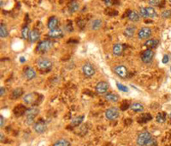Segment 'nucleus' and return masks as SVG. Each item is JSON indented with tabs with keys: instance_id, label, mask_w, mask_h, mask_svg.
I'll use <instances>...</instances> for the list:
<instances>
[{
	"instance_id": "obj_15",
	"label": "nucleus",
	"mask_w": 171,
	"mask_h": 146,
	"mask_svg": "<svg viewBox=\"0 0 171 146\" xmlns=\"http://www.w3.org/2000/svg\"><path fill=\"white\" fill-rule=\"evenodd\" d=\"M136 27L134 26V25H130V26H128L125 29H124V35L128 38H131L134 35L136 32Z\"/></svg>"
},
{
	"instance_id": "obj_4",
	"label": "nucleus",
	"mask_w": 171,
	"mask_h": 146,
	"mask_svg": "<svg viewBox=\"0 0 171 146\" xmlns=\"http://www.w3.org/2000/svg\"><path fill=\"white\" fill-rule=\"evenodd\" d=\"M39 96H40L38 93H28L23 96L24 102L28 105H35L38 103L39 101Z\"/></svg>"
},
{
	"instance_id": "obj_6",
	"label": "nucleus",
	"mask_w": 171,
	"mask_h": 146,
	"mask_svg": "<svg viewBox=\"0 0 171 146\" xmlns=\"http://www.w3.org/2000/svg\"><path fill=\"white\" fill-rule=\"evenodd\" d=\"M120 116V111L117 108H110L105 111V117L109 120H116Z\"/></svg>"
},
{
	"instance_id": "obj_27",
	"label": "nucleus",
	"mask_w": 171,
	"mask_h": 146,
	"mask_svg": "<svg viewBox=\"0 0 171 146\" xmlns=\"http://www.w3.org/2000/svg\"><path fill=\"white\" fill-rule=\"evenodd\" d=\"M79 8H80V4L77 1H73L69 5V11L71 13L76 12L77 11L79 10Z\"/></svg>"
},
{
	"instance_id": "obj_9",
	"label": "nucleus",
	"mask_w": 171,
	"mask_h": 146,
	"mask_svg": "<svg viewBox=\"0 0 171 146\" xmlns=\"http://www.w3.org/2000/svg\"><path fill=\"white\" fill-rule=\"evenodd\" d=\"M154 58V52L152 49H146L141 55V60L145 64H150Z\"/></svg>"
},
{
	"instance_id": "obj_10",
	"label": "nucleus",
	"mask_w": 171,
	"mask_h": 146,
	"mask_svg": "<svg viewBox=\"0 0 171 146\" xmlns=\"http://www.w3.org/2000/svg\"><path fill=\"white\" fill-rule=\"evenodd\" d=\"M109 90V84L105 82V81H101L99 83L97 84V85L95 87V90L96 93L99 95H104Z\"/></svg>"
},
{
	"instance_id": "obj_44",
	"label": "nucleus",
	"mask_w": 171,
	"mask_h": 146,
	"mask_svg": "<svg viewBox=\"0 0 171 146\" xmlns=\"http://www.w3.org/2000/svg\"><path fill=\"white\" fill-rule=\"evenodd\" d=\"M170 3H171V0H170Z\"/></svg>"
},
{
	"instance_id": "obj_21",
	"label": "nucleus",
	"mask_w": 171,
	"mask_h": 146,
	"mask_svg": "<svg viewBox=\"0 0 171 146\" xmlns=\"http://www.w3.org/2000/svg\"><path fill=\"white\" fill-rule=\"evenodd\" d=\"M113 54L116 55V56H120V55L122 54V52H123V46L120 43H116L113 46L112 49Z\"/></svg>"
},
{
	"instance_id": "obj_14",
	"label": "nucleus",
	"mask_w": 171,
	"mask_h": 146,
	"mask_svg": "<svg viewBox=\"0 0 171 146\" xmlns=\"http://www.w3.org/2000/svg\"><path fill=\"white\" fill-rule=\"evenodd\" d=\"M40 37V31L37 29H33L29 32V35H28V40L31 43H34L37 41Z\"/></svg>"
},
{
	"instance_id": "obj_17",
	"label": "nucleus",
	"mask_w": 171,
	"mask_h": 146,
	"mask_svg": "<svg viewBox=\"0 0 171 146\" xmlns=\"http://www.w3.org/2000/svg\"><path fill=\"white\" fill-rule=\"evenodd\" d=\"M24 76H25V78L28 80L34 79L36 77L35 71L33 68H31V67H28L25 70V71H24Z\"/></svg>"
},
{
	"instance_id": "obj_35",
	"label": "nucleus",
	"mask_w": 171,
	"mask_h": 146,
	"mask_svg": "<svg viewBox=\"0 0 171 146\" xmlns=\"http://www.w3.org/2000/svg\"><path fill=\"white\" fill-rule=\"evenodd\" d=\"M164 0H149V4L153 6H159Z\"/></svg>"
},
{
	"instance_id": "obj_11",
	"label": "nucleus",
	"mask_w": 171,
	"mask_h": 146,
	"mask_svg": "<svg viewBox=\"0 0 171 146\" xmlns=\"http://www.w3.org/2000/svg\"><path fill=\"white\" fill-rule=\"evenodd\" d=\"M114 72L116 73L119 78H125L128 76V70L126 66L122 65H119L114 67Z\"/></svg>"
},
{
	"instance_id": "obj_36",
	"label": "nucleus",
	"mask_w": 171,
	"mask_h": 146,
	"mask_svg": "<svg viewBox=\"0 0 171 146\" xmlns=\"http://www.w3.org/2000/svg\"><path fill=\"white\" fill-rule=\"evenodd\" d=\"M152 120V116L150 115L149 114H143L141 118H140V120H143L142 122H146L148 120Z\"/></svg>"
},
{
	"instance_id": "obj_20",
	"label": "nucleus",
	"mask_w": 171,
	"mask_h": 146,
	"mask_svg": "<svg viewBox=\"0 0 171 146\" xmlns=\"http://www.w3.org/2000/svg\"><path fill=\"white\" fill-rule=\"evenodd\" d=\"M57 26H58V19L56 17H52L51 18L49 19V21H48V29L50 30L57 29Z\"/></svg>"
},
{
	"instance_id": "obj_29",
	"label": "nucleus",
	"mask_w": 171,
	"mask_h": 146,
	"mask_svg": "<svg viewBox=\"0 0 171 146\" xmlns=\"http://www.w3.org/2000/svg\"><path fill=\"white\" fill-rule=\"evenodd\" d=\"M0 36L1 38H5L8 36V30L4 24L0 25Z\"/></svg>"
},
{
	"instance_id": "obj_25",
	"label": "nucleus",
	"mask_w": 171,
	"mask_h": 146,
	"mask_svg": "<svg viewBox=\"0 0 171 146\" xmlns=\"http://www.w3.org/2000/svg\"><path fill=\"white\" fill-rule=\"evenodd\" d=\"M22 94H23L22 89V88H17V89H16V90H14L12 91L10 97H11V99H13V100H16V99L20 97Z\"/></svg>"
},
{
	"instance_id": "obj_1",
	"label": "nucleus",
	"mask_w": 171,
	"mask_h": 146,
	"mask_svg": "<svg viewBox=\"0 0 171 146\" xmlns=\"http://www.w3.org/2000/svg\"><path fill=\"white\" fill-rule=\"evenodd\" d=\"M152 138V134L147 131H145V132H142L138 135L137 139H136V143L139 146H146L148 142Z\"/></svg>"
},
{
	"instance_id": "obj_31",
	"label": "nucleus",
	"mask_w": 171,
	"mask_h": 146,
	"mask_svg": "<svg viewBox=\"0 0 171 146\" xmlns=\"http://www.w3.org/2000/svg\"><path fill=\"white\" fill-rule=\"evenodd\" d=\"M29 29L26 26V27H24L23 29H22V39L24 40H27V39H28V35H29Z\"/></svg>"
},
{
	"instance_id": "obj_34",
	"label": "nucleus",
	"mask_w": 171,
	"mask_h": 146,
	"mask_svg": "<svg viewBox=\"0 0 171 146\" xmlns=\"http://www.w3.org/2000/svg\"><path fill=\"white\" fill-rule=\"evenodd\" d=\"M116 86H117L119 90H121V91L122 92H128V88L127 86L123 85L122 84H119V83H116Z\"/></svg>"
},
{
	"instance_id": "obj_16",
	"label": "nucleus",
	"mask_w": 171,
	"mask_h": 146,
	"mask_svg": "<svg viewBox=\"0 0 171 146\" xmlns=\"http://www.w3.org/2000/svg\"><path fill=\"white\" fill-rule=\"evenodd\" d=\"M105 98L106 99L108 102H114V103H116L120 100V96L116 94H115V93H106V95L105 96Z\"/></svg>"
},
{
	"instance_id": "obj_32",
	"label": "nucleus",
	"mask_w": 171,
	"mask_h": 146,
	"mask_svg": "<svg viewBox=\"0 0 171 146\" xmlns=\"http://www.w3.org/2000/svg\"><path fill=\"white\" fill-rule=\"evenodd\" d=\"M139 14H140V16L142 17L143 18H147L148 17L147 11H146V8H145V7H140V8Z\"/></svg>"
},
{
	"instance_id": "obj_39",
	"label": "nucleus",
	"mask_w": 171,
	"mask_h": 146,
	"mask_svg": "<svg viewBox=\"0 0 171 146\" xmlns=\"http://www.w3.org/2000/svg\"><path fill=\"white\" fill-rule=\"evenodd\" d=\"M0 126L1 127H3L4 126V117H3V115L0 116Z\"/></svg>"
},
{
	"instance_id": "obj_38",
	"label": "nucleus",
	"mask_w": 171,
	"mask_h": 146,
	"mask_svg": "<svg viewBox=\"0 0 171 146\" xmlns=\"http://www.w3.org/2000/svg\"><path fill=\"white\" fill-rule=\"evenodd\" d=\"M162 62L164 63V64H167L168 62H169V56L167 54H165L164 56V58H163V60Z\"/></svg>"
},
{
	"instance_id": "obj_5",
	"label": "nucleus",
	"mask_w": 171,
	"mask_h": 146,
	"mask_svg": "<svg viewBox=\"0 0 171 146\" xmlns=\"http://www.w3.org/2000/svg\"><path fill=\"white\" fill-rule=\"evenodd\" d=\"M52 46H53V43L51 41H43L41 42H40L38 44V47H37V51L40 53H46L49 50L52 48Z\"/></svg>"
},
{
	"instance_id": "obj_8",
	"label": "nucleus",
	"mask_w": 171,
	"mask_h": 146,
	"mask_svg": "<svg viewBox=\"0 0 171 146\" xmlns=\"http://www.w3.org/2000/svg\"><path fill=\"white\" fill-rule=\"evenodd\" d=\"M82 72L84 76H86L87 78H91L93 77L96 72L94 66L90 64V63H86L84 64L82 66Z\"/></svg>"
},
{
	"instance_id": "obj_28",
	"label": "nucleus",
	"mask_w": 171,
	"mask_h": 146,
	"mask_svg": "<svg viewBox=\"0 0 171 146\" xmlns=\"http://www.w3.org/2000/svg\"><path fill=\"white\" fill-rule=\"evenodd\" d=\"M70 142L68 139L65 138H61V139L57 140L53 144L52 146H70Z\"/></svg>"
},
{
	"instance_id": "obj_2",
	"label": "nucleus",
	"mask_w": 171,
	"mask_h": 146,
	"mask_svg": "<svg viewBox=\"0 0 171 146\" xmlns=\"http://www.w3.org/2000/svg\"><path fill=\"white\" fill-rule=\"evenodd\" d=\"M37 65L42 71H49L52 67V62L46 58H40L37 61Z\"/></svg>"
},
{
	"instance_id": "obj_18",
	"label": "nucleus",
	"mask_w": 171,
	"mask_h": 146,
	"mask_svg": "<svg viewBox=\"0 0 171 146\" xmlns=\"http://www.w3.org/2000/svg\"><path fill=\"white\" fill-rule=\"evenodd\" d=\"M63 35V32L60 29H52L48 32V36L52 37V38H60Z\"/></svg>"
},
{
	"instance_id": "obj_30",
	"label": "nucleus",
	"mask_w": 171,
	"mask_h": 146,
	"mask_svg": "<svg viewBox=\"0 0 171 146\" xmlns=\"http://www.w3.org/2000/svg\"><path fill=\"white\" fill-rule=\"evenodd\" d=\"M156 120L158 122V123H164L166 120V114L164 113H159L157 115Z\"/></svg>"
},
{
	"instance_id": "obj_23",
	"label": "nucleus",
	"mask_w": 171,
	"mask_h": 146,
	"mask_svg": "<svg viewBox=\"0 0 171 146\" xmlns=\"http://www.w3.org/2000/svg\"><path fill=\"white\" fill-rule=\"evenodd\" d=\"M131 109L135 113H142L144 111V106L141 103L139 102H134L130 106Z\"/></svg>"
},
{
	"instance_id": "obj_12",
	"label": "nucleus",
	"mask_w": 171,
	"mask_h": 146,
	"mask_svg": "<svg viewBox=\"0 0 171 146\" xmlns=\"http://www.w3.org/2000/svg\"><path fill=\"white\" fill-rule=\"evenodd\" d=\"M33 128H34L36 133L42 134L44 133L46 130V124L43 120H40V121H37L34 124Z\"/></svg>"
},
{
	"instance_id": "obj_19",
	"label": "nucleus",
	"mask_w": 171,
	"mask_h": 146,
	"mask_svg": "<svg viewBox=\"0 0 171 146\" xmlns=\"http://www.w3.org/2000/svg\"><path fill=\"white\" fill-rule=\"evenodd\" d=\"M128 18L129 21L135 23V22H139L140 21V14L135 11H129L128 13Z\"/></svg>"
},
{
	"instance_id": "obj_22",
	"label": "nucleus",
	"mask_w": 171,
	"mask_h": 146,
	"mask_svg": "<svg viewBox=\"0 0 171 146\" xmlns=\"http://www.w3.org/2000/svg\"><path fill=\"white\" fill-rule=\"evenodd\" d=\"M102 25H103V22H102L101 19H94V20H93L92 23H91V29H92L93 30L95 31L99 30V29H101Z\"/></svg>"
},
{
	"instance_id": "obj_40",
	"label": "nucleus",
	"mask_w": 171,
	"mask_h": 146,
	"mask_svg": "<svg viewBox=\"0 0 171 146\" xmlns=\"http://www.w3.org/2000/svg\"><path fill=\"white\" fill-rule=\"evenodd\" d=\"M4 92H5L4 88V87H1V88H0V96H3L4 95Z\"/></svg>"
},
{
	"instance_id": "obj_26",
	"label": "nucleus",
	"mask_w": 171,
	"mask_h": 146,
	"mask_svg": "<svg viewBox=\"0 0 171 146\" xmlns=\"http://www.w3.org/2000/svg\"><path fill=\"white\" fill-rule=\"evenodd\" d=\"M146 11L149 18H157L158 17V14L153 7H146Z\"/></svg>"
},
{
	"instance_id": "obj_37",
	"label": "nucleus",
	"mask_w": 171,
	"mask_h": 146,
	"mask_svg": "<svg viewBox=\"0 0 171 146\" xmlns=\"http://www.w3.org/2000/svg\"><path fill=\"white\" fill-rule=\"evenodd\" d=\"M157 145V141L156 139H153V138H152V139L150 140L149 142H148V144H146V146H156Z\"/></svg>"
},
{
	"instance_id": "obj_7",
	"label": "nucleus",
	"mask_w": 171,
	"mask_h": 146,
	"mask_svg": "<svg viewBox=\"0 0 171 146\" xmlns=\"http://www.w3.org/2000/svg\"><path fill=\"white\" fill-rule=\"evenodd\" d=\"M152 30L149 27H143L138 31V38L140 40H147L152 35Z\"/></svg>"
},
{
	"instance_id": "obj_13",
	"label": "nucleus",
	"mask_w": 171,
	"mask_h": 146,
	"mask_svg": "<svg viewBox=\"0 0 171 146\" xmlns=\"http://www.w3.org/2000/svg\"><path fill=\"white\" fill-rule=\"evenodd\" d=\"M159 45V41L157 39H149L146 40V42L144 43V46L146 47L148 49L156 48Z\"/></svg>"
},
{
	"instance_id": "obj_33",
	"label": "nucleus",
	"mask_w": 171,
	"mask_h": 146,
	"mask_svg": "<svg viewBox=\"0 0 171 146\" xmlns=\"http://www.w3.org/2000/svg\"><path fill=\"white\" fill-rule=\"evenodd\" d=\"M161 17L164 19L170 18L171 17V10H166L164 11H163V13L161 14Z\"/></svg>"
},
{
	"instance_id": "obj_41",
	"label": "nucleus",
	"mask_w": 171,
	"mask_h": 146,
	"mask_svg": "<svg viewBox=\"0 0 171 146\" xmlns=\"http://www.w3.org/2000/svg\"><path fill=\"white\" fill-rule=\"evenodd\" d=\"M105 3L107 5H111V0H105Z\"/></svg>"
},
{
	"instance_id": "obj_43",
	"label": "nucleus",
	"mask_w": 171,
	"mask_h": 146,
	"mask_svg": "<svg viewBox=\"0 0 171 146\" xmlns=\"http://www.w3.org/2000/svg\"><path fill=\"white\" fill-rule=\"evenodd\" d=\"M170 118H171V114H170Z\"/></svg>"
},
{
	"instance_id": "obj_42",
	"label": "nucleus",
	"mask_w": 171,
	"mask_h": 146,
	"mask_svg": "<svg viewBox=\"0 0 171 146\" xmlns=\"http://www.w3.org/2000/svg\"><path fill=\"white\" fill-rule=\"evenodd\" d=\"M20 59H21V62H22V63H23V62H25V61H26V59H25V58H23V57H21V58H20Z\"/></svg>"
},
{
	"instance_id": "obj_24",
	"label": "nucleus",
	"mask_w": 171,
	"mask_h": 146,
	"mask_svg": "<svg viewBox=\"0 0 171 146\" xmlns=\"http://www.w3.org/2000/svg\"><path fill=\"white\" fill-rule=\"evenodd\" d=\"M84 118H85V116L84 115L78 116V117H76V118H75V119H73V120H72L70 125L72 126H74V127H75V126H79L82 123L83 120H84Z\"/></svg>"
},
{
	"instance_id": "obj_3",
	"label": "nucleus",
	"mask_w": 171,
	"mask_h": 146,
	"mask_svg": "<svg viewBox=\"0 0 171 146\" xmlns=\"http://www.w3.org/2000/svg\"><path fill=\"white\" fill-rule=\"evenodd\" d=\"M40 113V109L38 108H30L26 110L25 112V116H26V120H27V123L30 125L32 124L34 120V118L36 117V115Z\"/></svg>"
}]
</instances>
